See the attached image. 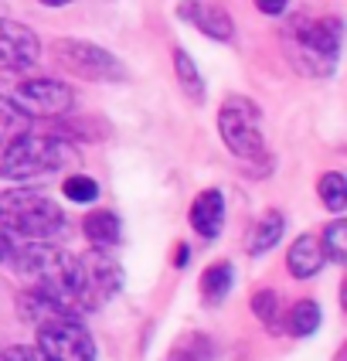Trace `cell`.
<instances>
[{
  "mask_svg": "<svg viewBox=\"0 0 347 361\" xmlns=\"http://www.w3.org/2000/svg\"><path fill=\"white\" fill-rule=\"evenodd\" d=\"M79 157L75 143L61 133H34L20 130L11 137H0V178L4 180H34Z\"/></svg>",
  "mask_w": 347,
  "mask_h": 361,
  "instance_id": "obj_1",
  "label": "cell"
},
{
  "mask_svg": "<svg viewBox=\"0 0 347 361\" xmlns=\"http://www.w3.org/2000/svg\"><path fill=\"white\" fill-rule=\"evenodd\" d=\"M0 225L18 239L48 242L65 228V212L34 188H11L0 195Z\"/></svg>",
  "mask_w": 347,
  "mask_h": 361,
  "instance_id": "obj_2",
  "label": "cell"
},
{
  "mask_svg": "<svg viewBox=\"0 0 347 361\" xmlns=\"http://www.w3.org/2000/svg\"><path fill=\"white\" fill-rule=\"evenodd\" d=\"M341 18H296L286 31L289 59L306 75H330L341 51Z\"/></svg>",
  "mask_w": 347,
  "mask_h": 361,
  "instance_id": "obj_3",
  "label": "cell"
},
{
  "mask_svg": "<svg viewBox=\"0 0 347 361\" xmlns=\"http://www.w3.org/2000/svg\"><path fill=\"white\" fill-rule=\"evenodd\" d=\"M218 133L235 157H242V161H263L265 157L263 113L252 99L228 96L218 109Z\"/></svg>",
  "mask_w": 347,
  "mask_h": 361,
  "instance_id": "obj_4",
  "label": "cell"
},
{
  "mask_svg": "<svg viewBox=\"0 0 347 361\" xmlns=\"http://www.w3.org/2000/svg\"><path fill=\"white\" fill-rule=\"evenodd\" d=\"M51 55L65 72L79 75L89 82H122L126 79V65H122L113 51H106L92 41L79 38H58L51 44Z\"/></svg>",
  "mask_w": 347,
  "mask_h": 361,
  "instance_id": "obj_5",
  "label": "cell"
},
{
  "mask_svg": "<svg viewBox=\"0 0 347 361\" xmlns=\"http://www.w3.org/2000/svg\"><path fill=\"white\" fill-rule=\"evenodd\" d=\"M34 338H38V351L48 361H96L92 334L72 314H61V317L38 324Z\"/></svg>",
  "mask_w": 347,
  "mask_h": 361,
  "instance_id": "obj_6",
  "label": "cell"
},
{
  "mask_svg": "<svg viewBox=\"0 0 347 361\" xmlns=\"http://www.w3.org/2000/svg\"><path fill=\"white\" fill-rule=\"evenodd\" d=\"M7 99L27 120H58L75 109V89L58 79H24L7 92Z\"/></svg>",
  "mask_w": 347,
  "mask_h": 361,
  "instance_id": "obj_7",
  "label": "cell"
},
{
  "mask_svg": "<svg viewBox=\"0 0 347 361\" xmlns=\"http://www.w3.org/2000/svg\"><path fill=\"white\" fill-rule=\"evenodd\" d=\"M79 259V297L82 310L92 314L102 303H109L116 297V290L122 286V269L116 259L106 256V249H89L75 256Z\"/></svg>",
  "mask_w": 347,
  "mask_h": 361,
  "instance_id": "obj_8",
  "label": "cell"
},
{
  "mask_svg": "<svg viewBox=\"0 0 347 361\" xmlns=\"http://www.w3.org/2000/svg\"><path fill=\"white\" fill-rule=\"evenodd\" d=\"M38 55H41V41L27 24L0 18V68H11V72L31 68L38 61Z\"/></svg>",
  "mask_w": 347,
  "mask_h": 361,
  "instance_id": "obj_9",
  "label": "cell"
},
{
  "mask_svg": "<svg viewBox=\"0 0 347 361\" xmlns=\"http://www.w3.org/2000/svg\"><path fill=\"white\" fill-rule=\"evenodd\" d=\"M177 14H181V20L194 24V27H198L201 35H208V38H215V41H232L235 38V24H232V18H228V11L218 7V4L181 0V4H177Z\"/></svg>",
  "mask_w": 347,
  "mask_h": 361,
  "instance_id": "obj_10",
  "label": "cell"
},
{
  "mask_svg": "<svg viewBox=\"0 0 347 361\" xmlns=\"http://www.w3.org/2000/svg\"><path fill=\"white\" fill-rule=\"evenodd\" d=\"M324 249H320V235H300V239L289 245V252H286V269H289V276H296V280H310V276H317L320 269H324Z\"/></svg>",
  "mask_w": 347,
  "mask_h": 361,
  "instance_id": "obj_11",
  "label": "cell"
},
{
  "mask_svg": "<svg viewBox=\"0 0 347 361\" xmlns=\"http://www.w3.org/2000/svg\"><path fill=\"white\" fill-rule=\"evenodd\" d=\"M191 225L204 239H218V232L225 225V198L218 188H208V191H201L194 198V204H191Z\"/></svg>",
  "mask_w": 347,
  "mask_h": 361,
  "instance_id": "obj_12",
  "label": "cell"
},
{
  "mask_svg": "<svg viewBox=\"0 0 347 361\" xmlns=\"http://www.w3.org/2000/svg\"><path fill=\"white\" fill-rule=\"evenodd\" d=\"M82 232H85V239L92 242V249H113V245H120V239H122L120 215L109 212V208L89 212V215L82 219Z\"/></svg>",
  "mask_w": 347,
  "mask_h": 361,
  "instance_id": "obj_13",
  "label": "cell"
},
{
  "mask_svg": "<svg viewBox=\"0 0 347 361\" xmlns=\"http://www.w3.org/2000/svg\"><path fill=\"white\" fill-rule=\"evenodd\" d=\"M61 314H68L61 303H55L48 293H41L38 286L34 290H24L18 297V317L20 321H27V324H44V321H51V317H61ZM75 317V314H72Z\"/></svg>",
  "mask_w": 347,
  "mask_h": 361,
  "instance_id": "obj_14",
  "label": "cell"
},
{
  "mask_svg": "<svg viewBox=\"0 0 347 361\" xmlns=\"http://www.w3.org/2000/svg\"><path fill=\"white\" fill-rule=\"evenodd\" d=\"M283 228H286L283 215H279L276 208H269L263 219L252 225V232H248V252H252V256H263V252H269L276 242L283 239Z\"/></svg>",
  "mask_w": 347,
  "mask_h": 361,
  "instance_id": "obj_15",
  "label": "cell"
},
{
  "mask_svg": "<svg viewBox=\"0 0 347 361\" xmlns=\"http://www.w3.org/2000/svg\"><path fill=\"white\" fill-rule=\"evenodd\" d=\"M232 280H235L232 262H211L201 273V297L208 303H222L225 293L232 290Z\"/></svg>",
  "mask_w": 347,
  "mask_h": 361,
  "instance_id": "obj_16",
  "label": "cell"
},
{
  "mask_svg": "<svg viewBox=\"0 0 347 361\" xmlns=\"http://www.w3.org/2000/svg\"><path fill=\"white\" fill-rule=\"evenodd\" d=\"M174 72H177L184 96L191 102H204V79L198 75V65H194V59L184 48H174Z\"/></svg>",
  "mask_w": 347,
  "mask_h": 361,
  "instance_id": "obj_17",
  "label": "cell"
},
{
  "mask_svg": "<svg viewBox=\"0 0 347 361\" xmlns=\"http://www.w3.org/2000/svg\"><path fill=\"white\" fill-rule=\"evenodd\" d=\"M320 307L313 300H300L293 303V310H289V317H286V331L293 334V338H310L317 327H320Z\"/></svg>",
  "mask_w": 347,
  "mask_h": 361,
  "instance_id": "obj_18",
  "label": "cell"
},
{
  "mask_svg": "<svg viewBox=\"0 0 347 361\" xmlns=\"http://www.w3.org/2000/svg\"><path fill=\"white\" fill-rule=\"evenodd\" d=\"M317 191H320V201H324L334 215H341V212L347 208V180H344V174L327 171L324 178H320V184H317Z\"/></svg>",
  "mask_w": 347,
  "mask_h": 361,
  "instance_id": "obj_19",
  "label": "cell"
},
{
  "mask_svg": "<svg viewBox=\"0 0 347 361\" xmlns=\"http://www.w3.org/2000/svg\"><path fill=\"white\" fill-rule=\"evenodd\" d=\"M320 249H324V256L327 262H341L347 259V221L344 219H337V221H330L324 228V235H320Z\"/></svg>",
  "mask_w": 347,
  "mask_h": 361,
  "instance_id": "obj_20",
  "label": "cell"
},
{
  "mask_svg": "<svg viewBox=\"0 0 347 361\" xmlns=\"http://www.w3.org/2000/svg\"><path fill=\"white\" fill-rule=\"evenodd\" d=\"M208 358H211V341L204 334H187L167 355V361H208Z\"/></svg>",
  "mask_w": 347,
  "mask_h": 361,
  "instance_id": "obj_21",
  "label": "cell"
},
{
  "mask_svg": "<svg viewBox=\"0 0 347 361\" xmlns=\"http://www.w3.org/2000/svg\"><path fill=\"white\" fill-rule=\"evenodd\" d=\"M252 314L265 324V327H276V317H279V297H276V290H255L252 293Z\"/></svg>",
  "mask_w": 347,
  "mask_h": 361,
  "instance_id": "obj_22",
  "label": "cell"
},
{
  "mask_svg": "<svg viewBox=\"0 0 347 361\" xmlns=\"http://www.w3.org/2000/svg\"><path fill=\"white\" fill-rule=\"evenodd\" d=\"M65 198L75 201V204H92L99 198V184L89 178V174H72L65 180Z\"/></svg>",
  "mask_w": 347,
  "mask_h": 361,
  "instance_id": "obj_23",
  "label": "cell"
},
{
  "mask_svg": "<svg viewBox=\"0 0 347 361\" xmlns=\"http://www.w3.org/2000/svg\"><path fill=\"white\" fill-rule=\"evenodd\" d=\"M27 116L20 113L14 102L7 99V96H0V137H11V133H20V130H27Z\"/></svg>",
  "mask_w": 347,
  "mask_h": 361,
  "instance_id": "obj_24",
  "label": "cell"
},
{
  "mask_svg": "<svg viewBox=\"0 0 347 361\" xmlns=\"http://www.w3.org/2000/svg\"><path fill=\"white\" fill-rule=\"evenodd\" d=\"M18 249H20V239L18 235H11V232L0 225V266H14Z\"/></svg>",
  "mask_w": 347,
  "mask_h": 361,
  "instance_id": "obj_25",
  "label": "cell"
},
{
  "mask_svg": "<svg viewBox=\"0 0 347 361\" xmlns=\"http://www.w3.org/2000/svg\"><path fill=\"white\" fill-rule=\"evenodd\" d=\"M0 361H48L38 348H24V344H14V348H4L0 351Z\"/></svg>",
  "mask_w": 347,
  "mask_h": 361,
  "instance_id": "obj_26",
  "label": "cell"
},
{
  "mask_svg": "<svg viewBox=\"0 0 347 361\" xmlns=\"http://www.w3.org/2000/svg\"><path fill=\"white\" fill-rule=\"evenodd\" d=\"M255 7L269 14V18H276V14H283L286 7H289V0H255Z\"/></svg>",
  "mask_w": 347,
  "mask_h": 361,
  "instance_id": "obj_27",
  "label": "cell"
},
{
  "mask_svg": "<svg viewBox=\"0 0 347 361\" xmlns=\"http://www.w3.org/2000/svg\"><path fill=\"white\" fill-rule=\"evenodd\" d=\"M187 256H191V249H187V245H177V252H174V266H177V269L187 266Z\"/></svg>",
  "mask_w": 347,
  "mask_h": 361,
  "instance_id": "obj_28",
  "label": "cell"
},
{
  "mask_svg": "<svg viewBox=\"0 0 347 361\" xmlns=\"http://www.w3.org/2000/svg\"><path fill=\"white\" fill-rule=\"evenodd\" d=\"M38 4H44V7H65V4H72V0H38Z\"/></svg>",
  "mask_w": 347,
  "mask_h": 361,
  "instance_id": "obj_29",
  "label": "cell"
}]
</instances>
